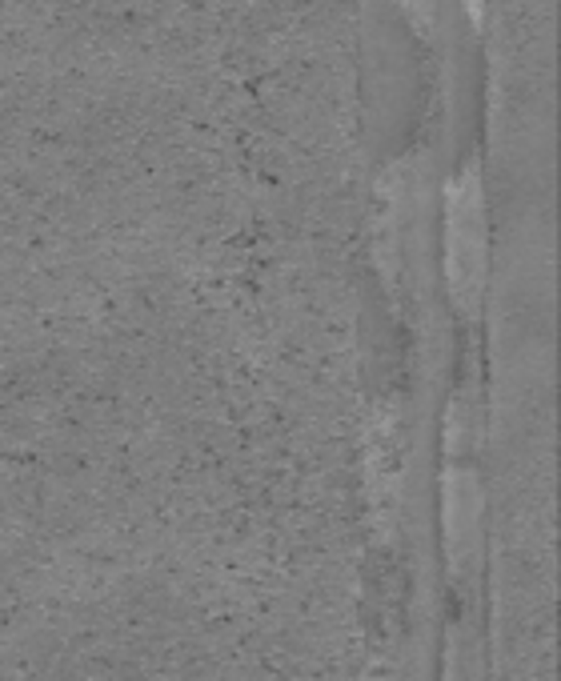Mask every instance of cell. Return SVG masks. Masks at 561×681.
<instances>
[{
    "label": "cell",
    "mask_w": 561,
    "mask_h": 681,
    "mask_svg": "<svg viewBox=\"0 0 561 681\" xmlns=\"http://www.w3.org/2000/svg\"><path fill=\"white\" fill-rule=\"evenodd\" d=\"M401 4H405V12H409V16H413V20H417V24H421V28H425V24H429V12H433V0H401Z\"/></svg>",
    "instance_id": "6da1fadb"
},
{
    "label": "cell",
    "mask_w": 561,
    "mask_h": 681,
    "mask_svg": "<svg viewBox=\"0 0 561 681\" xmlns=\"http://www.w3.org/2000/svg\"><path fill=\"white\" fill-rule=\"evenodd\" d=\"M469 12H473V16H481V0H469Z\"/></svg>",
    "instance_id": "7a4b0ae2"
}]
</instances>
